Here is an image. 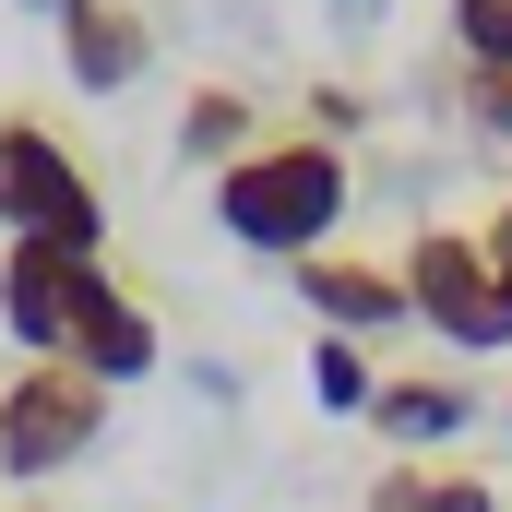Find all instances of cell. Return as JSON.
<instances>
[{"label":"cell","mask_w":512,"mask_h":512,"mask_svg":"<svg viewBox=\"0 0 512 512\" xmlns=\"http://www.w3.org/2000/svg\"><path fill=\"white\" fill-rule=\"evenodd\" d=\"M477 251H489V286H501V310H512V191L489 203V227H477Z\"/></svg>","instance_id":"15"},{"label":"cell","mask_w":512,"mask_h":512,"mask_svg":"<svg viewBox=\"0 0 512 512\" xmlns=\"http://www.w3.org/2000/svg\"><path fill=\"white\" fill-rule=\"evenodd\" d=\"M453 96H465L477 143H512V60H465V72H453Z\"/></svg>","instance_id":"12"},{"label":"cell","mask_w":512,"mask_h":512,"mask_svg":"<svg viewBox=\"0 0 512 512\" xmlns=\"http://www.w3.org/2000/svg\"><path fill=\"white\" fill-rule=\"evenodd\" d=\"M453 48L465 60H512V0H453Z\"/></svg>","instance_id":"13"},{"label":"cell","mask_w":512,"mask_h":512,"mask_svg":"<svg viewBox=\"0 0 512 512\" xmlns=\"http://www.w3.org/2000/svg\"><path fill=\"white\" fill-rule=\"evenodd\" d=\"M501 417H512V405H501Z\"/></svg>","instance_id":"19"},{"label":"cell","mask_w":512,"mask_h":512,"mask_svg":"<svg viewBox=\"0 0 512 512\" xmlns=\"http://www.w3.org/2000/svg\"><path fill=\"white\" fill-rule=\"evenodd\" d=\"M310 405H322V417H370V405H382V370H370L358 334H310Z\"/></svg>","instance_id":"11"},{"label":"cell","mask_w":512,"mask_h":512,"mask_svg":"<svg viewBox=\"0 0 512 512\" xmlns=\"http://www.w3.org/2000/svg\"><path fill=\"white\" fill-rule=\"evenodd\" d=\"M0 322H12L24 358H72L108 393L167 358L155 310L108 274V251H60V239H0Z\"/></svg>","instance_id":"1"},{"label":"cell","mask_w":512,"mask_h":512,"mask_svg":"<svg viewBox=\"0 0 512 512\" xmlns=\"http://www.w3.org/2000/svg\"><path fill=\"white\" fill-rule=\"evenodd\" d=\"M24 512H48V501H24Z\"/></svg>","instance_id":"18"},{"label":"cell","mask_w":512,"mask_h":512,"mask_svg":"<svg viewBox=\"0 0 512 512\" xmlns=\"http://www.w3.org/2000/svg\"><path fill=\"white\" fill-rule=\"evenodd\" d=\"M358 120H370V108H358V84H310V120H298V131H322V143H346Z\"/></svg>","instance_id":"14"},{"label":"cell","mask_w":512,"mask_h":512,"mask_svg":"<svg viewBox=\"0 0 512 512\" xmlns=\"http://www.w3.org/2000/svg\"><path fill=\"white\" fill-rule=\"evenodd\" d=\"M0 239H60L108 251V191L48 120H0Z\"/></svg>","instance_id":"3"},{"label":"cell","mask_w":512,"mask_h":512,"mask_svg":"<svg viewBox=\"0 0 512 512\" xmlns=\"http://www.w3.org/2000/svg\"><path fill=\"white\" fill-rule=\"evenodd\" d=\"M346 203H358V179H346V143H322V131H262L239 167H215V227L286 274L310 251H334Z\"/></svg>","instance_id":"2"},{"label":"cell","mask_w":512,"mask_h":512,"mask_svg":"<svg viewBox=\"0 0 512 512\" xmlns=\"http://www.w3.org/2000/svg\"><path fill=\"white\" fill-rule=\"evenodd\" d=\"M346 12H370V0H346Z\"/></svg>","instance_id":"17"},{"label":"cell","mask_w":512,"mask_h":512,"mask_svg":"<svg viewBox=\"0 0 512 512\" xmlns=\"http://www.w3.org/2000/svg\"><path fill=\"white\" fill-rule=\"evenodd\" d=\"M370 429H382V453H393V465H405V453H441L453 429H477V393H465V382H441V370H405V382H382Z\"/></svg>","instance_id":"8"},{"label":"cell","mask_w":512,"mask_h":512,"mask_svg":"<svg viewBox=\"0 0 512 512\" xmlns=\"http://www.w3.org/2000/svg\"><path fill=\"white\" fill-rule=\"evenodd\" d=\"M48 24H60V72H72L84 96H131L143 60H155V24H143L131 0H60Z\"/></svg>","instance_id":"6"},{"label":"cell","mask_w":512,"mask_h":512,"mask_svg":"<svg viewBox=\"0 0 512 512\" xmlns=\"http://www.w3.org/2000/svg\"><path fill=\"white\" fill-rule=\"evenodd\" d=\"M96 429H108V382H96V370H72V358H24V370L0 382V477L36 489V477L84 465Z\"/></svg>","instance_id":"4"},{"label":"cell","mask_w":512,"mask_h":512,"mask_svg":"<svg viewBox=\"0 0 512 512\" xmlns=\"http://www.w3.org/2000/svg\"><path fill=\"white\" fill-rule=\"evenodd\" d=\"M24 12H60V0H24Z\"/></svg>","instance_id":"16"},{"label":"cell","mask_w":512,"mask_h":512,"mask_svg":"<svg viewBox=\"0 0 512 512\" xmlns=\"http://www.w3.org/2000/svg\"><path fill=\"white\" fill-rule=\"evenodd\" d=\"M393 274H405V310H417L453 358H501L512 346V310H501V286H489V251H477L465 227H417Z\"/></svg>","instance_id":"5"},{"label":"cell","mask_w":512,"mask_h":512,"mask_svg":"<svg viewBox=\"0 0 512 512\" xmlns=\"http://www.w3.org/2000/svg\"><path fill=\"white\" fill-rule=\"evenodd\" d=\"M298 298H310V334H393V322H417L405 310V274L393 262H358V251H310L298 262Z\"/></svg>","instance_id":"7"},{"label":"cell","mask_w":512,"mask_h":512,"mask_svg":"<svg viewBox=\"0 0 512 512\" xmlns=\"http://www.w3.org/2000/svg\"><path fill=\"white\" fill-rule=\"evenodd\" d=\"M251 143H262V108L239 96V84H191V108H179V167L215 179V167H239Z\"/></svg>","instance_id":"10"},{"label":"cell","mask_w":512,"mask_h":512,"mask_svg":"<svg viewBox=\"0 0 512 512\" xmlns=\"http://www.w3.org/2000/svg\"><path fill=\"white\" fill-rule=\"evenodd\" d=\"M370 512H501V489L477 465H441V453H405L370 477Z\"/></svg>","instance_id":"9"}]
</instances>
